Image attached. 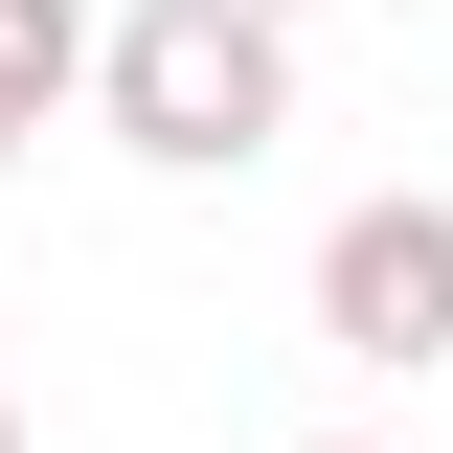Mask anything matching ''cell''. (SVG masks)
Wrapping results in <instances>:
<instances>
[{
    "instance_id": "obj_3",
    "label": "cell",
    "mask_w": 453,
    "mask_h": 453,
    "mask_svg": "<svg viewBox=\"0 0 453 453\" xmlns=\"http://www.w3.org/2000/svg\"><path fill=\"white\" fill-rule=\"evenodd\" d=\"M91 91V0H0V113H68Z\"/></svg>"
},
{
    "instance_id": "obj_7",
    "label": "cell",
    "mask_w": 453,
    "mask_h": 453,
    "mask_svg": "<svg viewBox=\"0 0 453 453\" xmlns=\"http://www.w3.org/2000/svg\"><path fill=\"white\" fill-rule=\"evenodd\" d=\"M273 23H295V0H273Z\"/></svg>"
},
{
    "instance_id": "obj_5",
    "label": "cell",
    "mask_w": 453,
    "mask_h": 453,
    "mask_svg": "<svg viewBox=\"0 0 453 453\" xmlns=\"http://www.w3.org/2000/svg\"><path fill=\"white\" fill-rule=\"evenodd\" d=\"M318 453H363V431H318Z\"/></svg>"
},
{
    "instance_id": "obj_6",
    "label": "cell",
    "mask_w": 453,
    "mask_h": 453,
    "mask_svg": "<svg viewBox=\"0 0 453 453\" xmlns=\"http://www.w3.org/2000/svg\"><path fill=\"white\" fill-rule=\"evenodd\" d=\"M0 453H23V431H0Z\"/></svg>"
},
{
    "instance_id": "obj_2",
    "label": "cell",
    "mask_w": 453,
    "mask_h": 453,
    "mask_svg": "<svg viewBox=\"0 0 453 453\" xmlns=\"http://www.w3.org/2000/svg\"><path fill=\"white\" fill-rule=\"evenodd\" d=\"M318 340H340V363H386V386L453 363V204H431V181H386V204L318 226Z\"/></svg>"
},
{
    "instance_id": "obj_4",
    "label": "cell",
    "mask_w": 453,
    "mask_h": 453,
    "mask_svg": "<svg viewBox=\"0 0 453 453\" xmlns=\"http://www.w3.org/2000/svg\"><path fill=\"white\" fill-rule=\"evenodd\" d=\"M23 136H46V113H0V159H23Z\"/></svg>"
},
{
    "instance_id": "obj_1",
    "label": "cell",
    "mask_w": 453,
    "mask_h": 453,
    "mask_svg": "<svg viewBox=\"0 0 453 453\" xmlns=\"http://www.w3.org/2000/svg\"><path fill=\"white\" fill-rule=\"evenodd\" d=\"M91 113L159 181H226V159L295 136V23L273 0H136V23H91Z\"/></svg>"
}]
</instances>
